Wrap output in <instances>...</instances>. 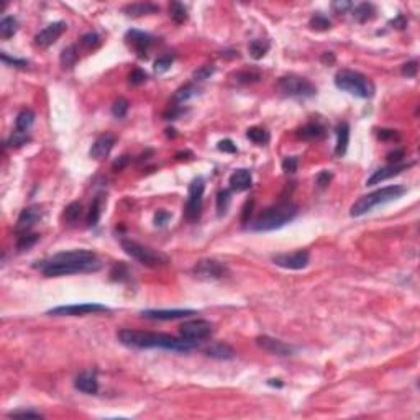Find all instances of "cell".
<instances>
[{
	"mask_svg": "<svg viewBox=\"0 0 420 420\" xmlns=\"http://www.w3.org/2000/svg\"><path fill=\"white\" fill-rule=\"evenodd\" d=\"M30 135L28 133H23V131H18L15 130L12 133V136L9 138V142H7V145L12 146V148H20V146H23L26 143H30Z\"/></svg>",
	"mask_w": 420,
	"mask_h": 420,
	"instance_id": "f35d334b",
	"label": "cell"
},
{
	"mask_svg": "<svg viewBox=\"0 0 420 420\" xmlns=\"http://www.w3.org/2000/svg\"><path fill=\"white\" fill-rule=\"evenodd\" d=\"M125 38H127L128 45L133 46V49L136 51V54L139 58H146V53H148L150 46L153 45L151 35L139 32V30H128L127 35H125Z\"/></svg>",
	"mask_w": 420,
	"mask_h": 420,
	"instance_id": "e0dca14e",
	"label": "cell"
},
{
	"mask_svg": "<svg viewBox=\"0 0 420 420\" xmlns=\"http://www.w3.org/2000/svg\"><path fill=\"white\" fill-rule=\"evenodd\" d=\"M174 131H176L174 128H167V130H166V135H167V136H173V138H174V136H176V133H174Z\"/></svg>",
	"mask_w": 420,
	"mask_h": 420,
	"instance_id": "03108f58",
	"label": "cell"
},
{
	"mask_svg": "<svg viewBox=\"0 0 420 420\" xmlns=\"http://www.w3.org/2000/svg\"><path fill=\"white\" fill-rule=\"evenodd\" d=\"M146 79H148V77H146V72L145 71L133 69V71L130 72V76H128V82L131 86H139V84H143Z\"/></svg>",
	"mask_w": 420,
	"mask_h": 420,
	"instance_id": "7dc6e473",
	"label": "cell"
},
{
	"mask_svg": "<svg viewBox=\"0 0 420 420\" xmlns=\"http://www.w3.org/2000/svg\"><path fill=\"white\" fill-rule=\"evenodd\" d=\"M192 272L199 279H220L227 274V268L215 260H202L195 264Z\"/></svg>",
	"mask_w": 420,
	"mask_h": 420,
	"instance_id": "4fadbf2b",
	"label": "cell"
},
{
	"mask_svg": "<svg viewBox=\"0 0 420 420\" xmlns=\"http://www.w3.org/2000/svg\"><path fill=\"white\" fill-rule=\"evenodd\" d=\"M110 276H112L114 281H125V279L128 277V269L125 264L119 263L112 268V271H110Z\"/></svg>",
	"mask_w": 420,
	"mask_h": 420,
	"instance_id": "f6af8a7d",
	"label": "cell"
},
{
	"mask_svg": "<svg viewBox=\"0 0 420 420\" xmlns=\"http://www.w3.org/2000/svg\"><path fill=\"white\" fill-rule=\"evenodd\" d=\"M279 89H281L283 94L289 95V97H300V99H307V97H314L317 94V87L305 77L300 76H283L279 79Z\"/></svg>",
	"mask_w": 420,
	"mask_h": 420,
	"instance_id": "52a82bcc",
	"label": "cell"
},
{
	"mask_svg": "<svg viewBox=\"0 0 420 420\" xmlns=\"http://www.w3.org/2000/svg\"><path fill=\"white\" fill-rule=\"evenodd\" d=\"M230 201H232V192L228 189L220 190V192L217 194V212H218L220 217L227 213L228 205H230Z\"/></svg>",
	"mask_w": 420,
	"mask_h": 420,
	"instance_id": "8d00e7d4",
	"label": "cell"
},
{
	"mask_svg": "<svg viewBox=\"0 0 420 420\" xmlns=\"http://www.w3.org/2000/svg\"><path fill=\"white\" fill-rule=\"evenodd\" d=\"M412 166H414V163H397V164H387L384 167L376 169L371 178H368L366 186H376V184L384 182L386 179L394 178V176L401 174L402 171H407V169Z\"/></svg>",
	"mask_w": 420,
	"mask_h": 420,
	"instance_id": "2e32d148",
	"label": "cell"
},
{
	"mask_svg": "<svg viewBox=\"0 0 420 420\" xmlns=\"http://www.w3.org/2000/svg\"><path fill=\"white\" fill-rule=\"evenodd\" d=\"M374 13H376L374 5L365 2V4H359V5L355 7V10H353V17H355V20L359 21V23H365V21L371 20L374 17Z\"/></svg>",
	"mask_w": 420,
	"mask_h": 420,
	"instance_id": "83f0119b",
	"label": "cell"
},
{
	"mask_svg": "<svg viewBox=\"0 0 420 420\" xmlns=\"http://www.w3.org/2000/svg\"><path fill=\"white\" fill-rule=\"evenodd\" d=\"M246 136L251 139L253 143L256 145H266L269 142V133H268V130H264L261 127H251V128H248L246 131Z\"/></svg>",
	"mask_w": 420,
	"mask_h": 420,
	"instance_id": "d6a6232c",
	"label": "cell"
},
{
	"mask_svg": "<svg viewBox=\"0 0 420 420\" xmlns=\"http://www.w3.org/2000/svg\"><path fill=\"white\" fill-rule=\"evenodd\" d=\"M213 72H215V66L212 64H207V66H202V68H199L197 71H194V79L199 80V82H202V80L209 79L210 76H213Z\"/></svg>",
	"mask_w": 420,
	"mask_h": 420,
	"instance_id": "7bdbcfd3",
	"label": "cell"
},
{
	"mask_svg": "<svg viewBox=\"0 0 420 420\" xmlns=\"http://www.w3.org/2000/svg\"><path fill=\"white\" fill-rule=\"evenodd\" d=\"M297 166H299V158L297 156H287V158L283 159V169H284V173H287V174L296 173Z\"/></svg>",
	"mask_w": 420,
	"mask_h": 420,
	"instance_id": "bcb514c9",
	"label": "cell"
},
{
	"mask_svg": "<svg viewBox=\"0 0 420 420\" xmlns=\"http://www.w3.org/2000/svg\"><path fill=\"white\" fill-rule=\"evenodd\" d=\"M268 49H269V43L263 40H253L248 45V51L253 60H263V58L266 56Z\"/></svg>",
	"mask_w": 420,
	"mask_h": 420,
	"instance_id": "4dcf8cb0",
	"label": "cell"
},
{
	"mask_svg": "<svg viewBox=\"0 0 420 420\" xmlns=\"http://www.w3.org/2000/svg\"><path fill=\"white\" fill-rule=\"evenodd\" d=\"M389 25H393L394 28H397V30H404V28L407 26V18H405L402 13H399L394 20H390Z\"/></svg>",
	"mask_w": 420,
	"mask_h": 420,
	"instance_id": "94428289",
	"label": "cell"
},
{
	"mask_svg": "<svg viewBox=\"0 0 420 420\" xmlns=\"http://www.w3.org/2000/svg\"><path fill=\"white\" fill-rule=\"evenodd\" d=\"M205 355L213 359H233L237 356V351H235L230 345L218 342L210 345L209 348H205Z\"/></svg>",
	"mask_w": 420,
	"mask_h": 420,
	"instance_id": "603a6c76",
	"label": "cell"
},
{
	"mask_svg": "<svg viewBox=\"0 0 420 420\" xmlns=\"http://www.w3.org/2000/svg\"><path fill=\"white\" fill-rule=\"evenodd\" d=\"M100 215H102V195H97L91 205L89 215H87V225H91V227L97 225Z\"/></svg>",
	"mask_w": 420,
	"mask_h": 420,
	"instance_id": "836d02e7",
	"label": "cell"
},
{
	"mask_svg": "<svg viewBox=\"0 0 420 420\" xmlns=\"http://www.w3.org/2000/svg\"><path fill=\"white\" fill-rule=\"evenodd\" d=\"M195 311H190V309H173V311H164V309H159V311H143L142 317L148 320H176V319H182V317L187 315H194Z\"/></svg>",
	"mask_w": 420,
	"mask_h": 420,
	"instance_id": "ac0fdd59",
	"label": "cell"
},
{
	"mask_svg": "<svg viewBox=\"0 0 420 420\" xmlns=\"http://www.w3.org/2000/svg\"><path fill=\"white\" fill-rule=\"evenodd\" d=\"M82 215V205L79 202H71L68 207L64 209V220L68 223H76Z\"/></svg>",
	"mask_w": 420,
	"mask_h": 420,
	"instance_id": "e575fe53",
	"label": "cell"
},
{
	"mask_svg": "<svg viewBox=\"0 0 420 420\" xmlns=\"http://www.w3.org/2000/svg\"><path fill=\"white\" fill-rule=\"evenodd\" d=\"M256 345L260 346V348H263L264 351H268V353H271V355H276V356H289V355H292L294 351H296L294 346L287 345L281 340H277V338L266 337V335L258 337Z\"/></svg>",
	"mask_w": 420,
	"mask_h": 420,
	"instance_id": "9a60e30c",
	"label": "cell"
},
{
	"mask_svg": "<svg viewBox=\"0 0 420 420\" xmlns=\"http://www.w3.org/2000/svg\"><path fill=\"white\" fill-rule=\"evenodd\" d=\"M182 114H184V108L182 107L173 105L171 108L167 110V112H164V120H176V119H179Z\"/></svg>",
	"mask_w": 420,
	"mask_h": 420,
	"instance_id": "11a10c76",
	"label": "cell"
},
{
	"mask_svg": "<svg viewBox=\"0 0 420 420\" xmlns=\"http://www.w3.org/2000/svg\"><path fill=\"white\" fill-rule=\"evenodd\" d=\"M217 148H218L220 151H223V153H230V154H233V153H237V151H238L237 145H235V143L232 142V139H222V142H218Z\"/></svg>",
	"mask_w": 420,
	"mask_h": 420,
	"instance_id": "681fc988",
	"label": "cell"
},
{
	"mask_svg": "<svg viewBox=\"0 0 420 420\" xmlns=\"http://www.w3.org/2000/svg\"><path fill=\"white\" fill-rule=\"evenodd\" d=\"M2 61L7 66H13V68H26V66H28V61L17 60V58H10V56H7L5 53H2Z\"/></svg>",
	"mask_w": 420,
	"mask_h": 420,
	"instance_id": "f907efd6",
	"label": "cell"
},
{
	"mask_svg": "<svg viewBox=\"0 0 420 420\" xmlns=\"http://www.w3.org/2000/svg\"><path fill=\"white\" fill-rule=\"evenodd\" d=\"M130 163V156L128 154H123V156H120L119 159H115L114 161V164H112V167L115 169V171H122V169L127 166Z\"/></svg>",
	"mask_w": 420,
	"mask_h": 420,
	"instance_id": "6125c7cd",
	"label": "cell"
},
{
	"mask_svg": "<svg viewBox=\"0 0 420 420\" xmlns=\"http://www.w3.org/2000/svg\"><path fill=\"white\" fill-rule=\"evenodd\" d=\"M311 28L314 30H319V32H323V30H328L330 28V20L323 15H315L311 18Z\"/></svg>",
	"mask_w": 420,
	"mask_h": 420,
	"instance_id": "ee69618b",
	"label": "cell"
},
{
	"mask_svg": "<svg viewBox=\"0 0 420 420\" xmlns=\"http://www.w3.org/2000/svg\"><path fill=\"white\" fill-rule=\"evenodd\" d=\"M205 182L202 178H197L189 184L187 189V202L184 207V217L187 222H197L202 213V195H204Z\"/></svg>",
	"mask_w": 420,
	"mask_h": 420,
	"instance_id": "ba28073f",
	"label": "cell"
},
{
	"mask_svg": "<svg viewBox=\"0 0 420 420\" xmlns=\"http://www.w3.org/2000/svg\"><path fill=\"white\" fill-rule=\"evenodd\" d=\"M405 192H407V189H405L404 186H399V184L378 189L371 194H366L363 197H359L358 201L351 205L350 215L351 217L366 215L368 212H371L373 209L379 207V205H384L387 202H393V201H397V199H401Z\"/></svg>",
	"mask_w": 420,
	"mask_h": 420,
	"instance_id": "277c9868",
	"label": "cell"
},
{
	"mask_svg": "<svg viewBox=\"0 0 420 420\" xmlns=\"http://www.w3.org/2000/svg\"><path fill=\"white\" fill-rule=\"evenodd\" d=\"M173 61H174V58L171 54H164V56L158 58V60L154 61V71L156 72H166L169 68H171Z\"/></svg>",
	"mask_w": 420,
	"mask_h": 420,
	"instance_id": "b9f144b4",
	"label": "cell"
},
{
	"mask_svg": "<svg viewBox=\"0 0 420 420\" xmlns=\"http://www.w3.org/2000/svg\"><path fill=\"white\" fill-rule=\"evenodd\" d=\"M169 17H171L176 21V23L181 25L189 17L187 15V9L181 2H171V5H169Z\"/></svg>",
	"mask_w": 420,
	"mask_h": 420,
	"instance_id": "1f68e13d",
	"label": "cell"
},
{
	"mask_svg": "<svg viewBox=\"0 0 420 420\" xmlns=\"http://www.w3.org/2000/svg\"><path fill=\"white\" fill-rule=\"evenodd\" d=\"M237 84H253L261 79V74L258 71H240L233 76Z\"/></svg>",
	"mask_w": 420,
	"mask_h": 420,
	"instance_id": "d590c367",
	"label": "cell"
},
{
	"mask_svg": "<svg viewBox=\"0 0 420 420\" xmlns=\"http://www.w3.org/2000/svg\"><path fill=\"white\" fill-rule=\"evenodd\" d=\"M335 86L343 92H348L351 95H356L361 99H371L376 87L371 79H368L365 74L351 69H342L335 74Z\"/></svg>",
	"mask_w": 420,
	"mask_h": 420,
	"instance_id": "5b68a950",
	"label": "cell"
},
{
	"mask_svg": "<svg viewBox=\"0 0 420 420\" xmlns=\"http://www.w3.org/2000/svg\"><path fill=\"white\" fill-rule=\"evenodd\" d=\"M197 92H199L197 87H194L192 84H186L174 92L173 100H174V104H184V102H187L189 99H192L194 95H197Z\"/></svg>",
	"mask_w": 420,
	"mask_h": 420,
	"instance_id": "f546056e",
	"label": "cell"
},
{
	"mask_svg": "<svg viewBox=\"0 0 420 420\" xmlns=\"http://www.w3.org/2000/svg\"><path fill=\"white\" fill-rule=\"evenodd\" d=\"M271 260L279 268L297 271V269H304L307 266L309 261H311V256H309V251H305V249H297V251H292V253L272 255Z\"/></svg>",
	"mask_w": 420,
	"mask_h": 420,
	"instance_id": "8fae6325",
	"label": "cell"
},
{
	"mask_svg": "<svg viewBox=\"0 0 420 420\" xmlns=\"http://www.w3.org/2000/svg\"><path fill=\"white\" fill-rule=\"evenodd\" d=\"M41 217H43V209L40 207V205H30V207L23 209L20 213L18 220H17L15 232L18 235L30 233V230L40 222Z\"/></svg>",
	"mask_w": 420,
	"mask_h": 420,
	"instance_id": "7c38bea8",
	"label": "cell"
},
{
	"mask_svg": "<svg viewBox=\"0 0 420 420\" xmlns=\"http://www.w3.org/2000/svg\"><path fill=\"white\" fill-rule=\"evenodd\" d=\"M100 261L91 249L61 251L51 256L46 261H41V264H35V268H40L46 277L69 276L76 274V272H91L100 269Z\"/></svg>",
	"mask_w": 420,
	"mask_h": 420,
	"instance_id": "6da1fadb",
	"label": "cell"
},
{
	"mask_svg": "<svg viewBox=\"0 0 420 420\" xmlns=\"http://www.w3.org/2000/svg\"><path fill=\"white\" fill-rule=\"evenodd\" d=\"M119 342L128 348L136 350H150V348H159V350H169V351H179L187 353L194 350L197 343L187 342L184 338H176L167 333H156V331H143V330H131L123 328L117 333Z\"/></svg>",
	"mask_w": 420,
	"mask_h": 420,
	"instance_id": "7a4b0ae2",
	"label": "cell"
},
{
	"mask_svg": "<svg viewBox=\"0 0 420 420\" xmlns=\"http://www.w3.org/2000/svg\"><path fill=\"white\" fill-rule=\"evenodd\" d=\"M66 28H68V25H66L64 21H54V23H49L46 28H43V30L35 36V45L40 46V48L51 46L66 32Z\"/></svg>",
	"mask_w": 420,
	"mask_h": 420,
	"instance_id": "5bb4252c",
	"label": "cell"
},
{
	"mask_svg": "<svg viewBox=\"0 0 420 420\" xmlns=\"http://www.w3.org/2000/svg\"><path fill=\"white\" fill-rule=\"evenodd\" d=\"M159 7L154 4H130L127 7H123V13L128 17H143L150 15V13H158Z\"/></svg>",
	"mask_w": 420,
	"mask_h": 420,
	"instance_id": "d4e9b609",
	"label": "cell"
},
{
	"mask_svg": "<svg viewBox=\"0 0 420 420\" xmlns=\"http://www.w3.org/2000/svg\"><path fill=\"white\" fill-rule=\"evenodd\" d=\"M320 61L323 63V64H327V66H331L335 63V54L331 53V51H327V53H323L322 56H320Z\"/></svg>",
	"mask_w": 420,
	"mask_h": 420,
	"instance_id": "be15d7a7",
	"label": "cell"
},
{
	"mask_svg": "<svg viewBox=\"0 0 420 420\" xmlns=\"http://www.w3.org/2000/svg\"><path fill=\"white\" fill-rule=\"evenodd\" d=\"M35 112L30 108H25L21 110V112L17 115V120H15V128L18 131H23V133H28V130L33 127L35 123Z\"/></svg>",
	"mask_w": 420,
	"mask_h": 420,
	"instance_id": "484cf974",
	"label": "cell"
},
{
	"mask_svg": "<svg viewBox=\"0 0 420 420\" xmlns=\"http://www.w3.org/2000/svg\"><path fill=\"white\" fill-rule=\"evenodd\" d=\"M74 386H76L77 390H80V393H84V394H97L99 381H97V378H95L94 373L86 371V373H80L77 376L76 381H74Z\"/></svg>",
	"mask_w": 420,
	"mask_h": 420,
	"instance_id": "44dd1931",
	"label": "cell"
},
{
	"mask_svg": "<svg viewBox=\"0 0 420 420\" xmlns=\"http://www.w3.org/2000/svg\"><path fill=\"white\" fill-rule=\"evenodd\" d=\"M122 249L133 260L146 264V266H163V264L169 263V258L164 253L156 251L150 246L139 245L133 240H122Z\"/></svg>",
	"mask_w": 420,
	"mask_h": 420,
	"instance_id": "8992f818",
	"label": "cell"
},
{
	"mask_svg": "<svg viewBox=\"0 0 420 420\" xmlns=\"http://www.w3.org/2000/svg\"><path fill=\"white\" fill-rule=\"evenodd\" d=\"M299 207L291 201H286L274 205V207L266 209L260 217L255 220V223H251L253 232H272L277 230V228L284 227L286 223L292 222L294 218L297 217Z\"/></svg>",
	"mask_w": 420,
	"mask_h": 420,
	"instance_id": "3957f363",
	"label": "cell"
},
{
	"mask_svg": "<svg viewBox=\"0 0 420 420\" xmlns=\"http://www.w3.org/2000/svg\"><path fill=\"white\" fill-rule=\"evenodd\" d=\"M114 145H115V136H114L112 133H104V135H100V136L92 143V148H91V151H89L91 158H94V159H102V158L108 156V153L112 151Z\"/></svg>",
	"mask_w": 420,
	"mask_h": 420,
	"instance_id": "d6986e66",
	"label": "cell"
},
{
	"mask_svg": "<svg viewBox=\"0 0 420 420\" xmlns=\"http://www.w3.org/2000/svg\"><path fill=\"white\" fill-rule=\"evenodd\" d=\"M405 158V151L404 150H396V151H390L387 154V161H389V164H397V163H401V161Z\"/></svg>",
	"mask_w": 420,
	"mask_h": 420,
	"instance_id": "6f0895ef",
	"label": "cell"
},
{
	"mask_svg": "<svg viewBox=\"0 0 420 420\" xmlns=\"http://www.w3.org/2000/svg\"><path fill=\"white\" fill-rule=\"evenodd\" d=\"M268 384H269V386L281 387V386H283V382H281V379H269V381H268Z\"/></svg>",
	"mask_w": 420,
	"mask_h": 420,
	"instance_id": "e7e4bbea",
	"label": "cell"
},
{
	"mask_svg": "<svg viewBox=\"0 0 420 420\" xmlns=\"http://www.w3.org/2000/svg\"><path fill=\"white\" fill-rule=\"evenodd\" d=\"M100 43V36L95 33V32H89L80 36V46L86 48V49H94L97 48Z\"/></svg>",
	"mask_w": 420,
	"mask_h": 420,
	"instance_id": "ab89813d",
	"label": "cell"
},
{
	"mask_svg": "<svg viewBox=\"0 0 420 420\" xmlns=\"http://www.w3.org/2000/svg\"><path fill=\"white\" fill-rule=\"evenodd\" d=\"M417 71H418V63L415 60H412L402 66V76H405V77H415Z\"/></svg>",
	"mask_w": 420,
	"mask_h": 420,
	"instance_id": "c3c4849f",
	"label": "cell"
},
{
	"mask_svg": "<svg viewBox=\"0 0 420 420\" xmlns=\"http://www.w3.org/2000/svg\"><path fill=\"white\" fill-rule=\"evenodd\" d=\"M169 218H171V213H169V212L158 210L156 213H154V225H156V227H164L169 222Z\"/></svg>",
	"mask_w": 420,
	"mask_h": 420,
	"instance_id": "816d5d0a",
	"label": "cell"
},
{
	"mask_svg": "<svg viewBox=\"0 0 420 420\" xmlns=\"http://www.w3.org/2000/svg\"><path fill=\"white\" fill-rule=\"evenodd\" d=\"M128 108H130V102L125 97H119L112 105V115L115 119H123V117L128 114Z\"/></svg>",
	"mask_w": 420,
	"mask_h": 420,
	"instance_id": "74e56055",
	"label": "cell"
},
{
	"mask_svg": "<svg viewBox=\"0 0 420 420\" xmlns=\"http://www.w3.org/2000/svg\"><path fill=\"white\" fill-rule=\"evenodd\" d=\"M253 184V176L249 169H237L230 176V187L232 190H237V192H243V190H248Z\"/></svg>",
	"mask_w": 420,
	"mask_h": 420,
	"instance_id": "ffe728a7",
	"label": "cell"
},
{
	"mask_svg": "<svg viewBox=\"0 0 420 420\" xmlns=\"http://www.w3.org/2000/svg\"><path fill=\"white\" fill-rule=\"evenodd\" d=\"M348 143H350V125L343 122L337 127V146H335L337 158L345 156L346 150H348Z\"/></svg>",
	"mask_w": 420,
	"mask_h": 420,
	"instance_id": "cb8c5ba5",
	"label": "cell"
},
{
	"mask_svg": "<svg viewBox=\"0 0 420 420\" xmlns=\"http://www.w3.org/2000/svg\"><path fill=\"white\" fill-rule=\"evenodd\" d=\"M10 417H35V418H41L43 415L40 412H35V410H15L12 412Z\"/></svg>",
	"mask_w": 420,
	"mask_h": 420,
	"instance_id": "91938a15",
	"label": "cell"
},
{
	"mask_svg": "<svg viewBox=\"0 0 420 420\" xmlns=\"http://www.w3.org/2000/svg\"><path fill=\"white\" fill-rule=\"evenodd\" d=\"M253 207H255V201H246L245 207H243V212H241V222L243 223L249 222V217H251V213H253Z\"/></svg>",
	"mask_w": 420,
	"mask_h": 420,
	"instance_id": "9f6ffc18",
	"label": "cell"
},
{
	"mask_svg": "<svg viewBox=\"0 0 420 420\" xmlns=\"http://www.w3.org/2000/svg\"><path fill=\"white\" fill-rule=\"evenodd\" d=\"M18 32V20L15 17H4L0 21V36L2 40H9Z\"/></svg>",
	"mask_w": 420,
	"mask_h": 420,
	"instance_id": "4316f807",
	"label": "cell"
},
{
	"mask_svg": "<svg viewBox=\"0 0 420 420\" xmlns=\"http://www.w3.org/2000/svg\"><path fill=\"white\" fill-rule=\"evenodd\" d=\"M331 181V173L330 171H322L317 176V187L319 189H325L328 187V184Z\"/></svg>",
	"mask_w": 420,
	"mask_h": 420,
	"instance_id": "f5cc1de1",
	"label": "cell"
},
{
	"mask_svg": "<svg viewBox=\"0 0 420 420\" xmlns=\"http://www.w3.org/2000/svg\"><path fill=\"white\" fill-rule=\"evenodd\" d=\"M378 138L382 139V142H389V139H397V138H399V133H397L396 130L381 128V130H378Z\"/></svg>",
	"mask_w": 420,
	"mask_h": 420,
	"instance_id": "db71d44e",
	"label": "cell"
},
{
	"mask_svg": "<svg viewBox=\"0 0 420 420\" xmlns=\"http://www.w3.org/2000/svg\"><path fill=\"white\" fill-rule=\"evenodd\" d=\"M97 312H110V309L102 305V304H92V302H86V304H72V305H61L54 307L48 311V315H56V317H76V315H89V314H97Z\"/></svg>",
	"mask_w": 420,
	"mask_h": 420,
	"instance_id": "30bf717a",
	"label": "cell"
},
{
	"mask_svg": "<svg viewBox=\"0 0 420 420\" xmlns=\"http://www.w3.org/2000/svg\"><path fill=\"white\" fill-rule=\"evenodd\" d=\"M77 60H79V53H77V46L76 45H71L68 48H64L61 56H60L61 66H63V68H66V69L74 68V64L77 63Z\"/></svg>",
	"mask_w": 420,
	"mask_h": 420,
	"instance_id": "f1b7e54d",
	"label": "cell"
},
{
	"mask_svg": "<svg viewBox=\"0 0 420 420\" xmlns=\"http://www.w3.org/2000/svg\"><path fill=\"white\" fill-rule=\"evenodd\" d=\"M181 338L192 343H199L202 340H207L212 335V323L207 320L197 319V320H187L179 327Z\"/></svg>",
	"mask_w": 420,
	"mask_h": 420,
	"instance_id": "9c48e42d",
	"label": "cell"
},
{
	"mask_svg": "<svg viewBox=\"0 0 420 420\" xmlns=\"http://www.w3.org/2000/svg\"><path fill=\"white\" fill-rule=\"evenodd\" d=\"M351 7H353L351 2H340V0L331 4V9H333L335 13H345V12H348Z\"/></svg>",
	"mask_w": 420,
	"mask_h": 420,
	"instance_id": "680465c9",
	"label": "cell"
},
{
	"mask_svg": "<svg viewBox=\"0 0 420 420\" xmlns=\"http://www.w3.org/2000/svg\"><path fill=\"white\" fill-rule=\"evenodd\" d=\"M327 133V128L323 127L322 123L319 122H312V123H307L304 125L299 131H297V136L305 139V142H317V139H322Z\"/></svg>",
	"mask_w": 420,
	"mask_h": 420,
	"instance_id": "7402d4cb",
	"label": "cell"
},
{
	"mask_svg": "<svg viewBox=\"0 0 420 420\" xmlns=\"http://www.w3.org/2000/svg\"><path fill=\"white\" fill-rule=\"evenodd\" d=\"M36 241H38V235H32V233L20 235L18 243H17L18 251H25V249H30Z\"/></svg>",
	"mask_w": 420,
	"mask_h": 420,
	"instance_id": "60d3db41",
	"label": "cell"
}]
</instances>
